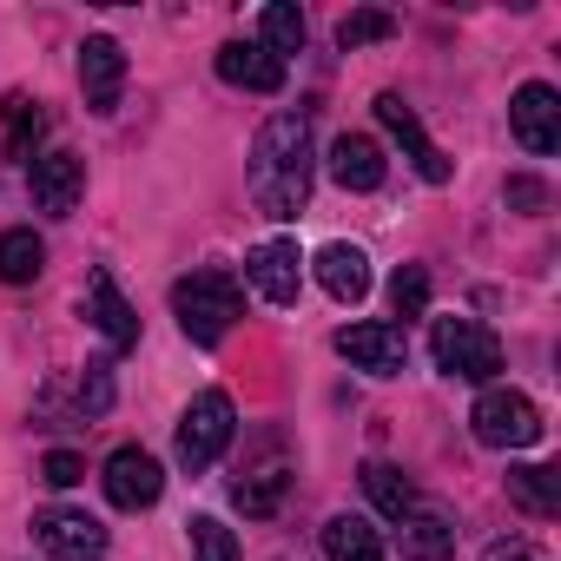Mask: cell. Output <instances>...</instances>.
<instances>
[{
	"mask_svg": "<svg viewBox=\"0 0 561 561\" xmlns=\"http://www.w3.org/2000/svg\"><path fill=\"white\" fill-rule=\"evenodd\" d=\"M251 205L264 218H298L311 205V113H277L251 139Z\"/></svg>",
	"mask_w": 561,
	"mask_h": 561,
	"instance_id": "6da1fadb",
	"label": "cell"
},
{
	"mask_svg": "<svg viewBox=\"0 0 561 561\" xmlns=\"http://www.w3.org/2000/svg\"><path fill=\"white\" fill-rule=\"evenodd\" d=\"M172 311H179V331L192 344H218L238 324L244 291H238L231 271H192V277H179V285H172Z\"/></svg>",
	"mask_w": 561,
	"mask_h": 561,
	"instance_id": "7a4b0ae2",
	"label": "cell"
},
{
	"mask_svg": "<svg viewBox=\"0 0 561 561\" xmlns=\"http://www.w3.org/2000/svg\"><path fill=\"white\" fill-rule=\"evenodd\" d=\"M231 430H238L231 397H225V390H198V397H192V410L179 416V469H185V476L211 469V462L225 456Z\"/></svg>",
	"mask_w": 561,
	"mask_h": 561,
	"instance_id": "3957f363",
	"label": "cell"
},
{
	"mask_svg": "<svg viewBox=\"0 0 561 561\" xmlns=\"http://www.w3.org/2000/svg\"><path fill=\"white\" fill-rule=\"evenodd\" d=\"M430 351H436V364H443L449 377H462V383H489V377L502 370V344H495V331H482L476 318H436Z\"/></svg>",
	"mask_w": 561,
	"mask_h": 561,
	"instance_id": "277c9868",
	"label": "cell"
},
{
	"mask_svg": "<svg viewBox=\"0 0 561 561\" xmlns=\"http://www.w3.org/2000/svg\"><path fill=\"white\" fill-rule=\"evenodd\" d=\"M469 430L482 449H528V443H541V410L522 390H482L469 410Z\"/></svg>",
	"mask_w": 561,
	"mask_h": 561,
	"instance_id": "5b68a950",
	"label": "cell"
},
{
	"mask_svg": "<svg viewBox=\"0 0 561 561\" xmlns=\"http://www.w3.org/2000/svg\"><path fill=\"white\" fill-rule=\"evenodd\" d=\"M244 285H251L264 305L291 311L298 291H305V251H298V238H264V244H251V257H244Z\"/></svg>",
	"mask_w": 561,
	"mask_h": 561,
	"instance_id": "8992f818",
	"label": "cell"
},
{
	"mask_svg": "<svg viewBox=\"0 0 561 561\" xmlns=\"http://www.w3.org/2000/svg\"><path fill=\"white\" fill-rule=\"evenodd\" d=\"M337 357H344L351 370H370V377H403L410 337H403V324L364 318V324H344V331H337Z\"/></svg>",
	"mask_w": 561,
	"mask_h": 561,
	"instance_id": "52a82bcc",
	"label": "cell"
},
{
	"mask_svg": "<svg viewBox=\"0 0 561 561\" xmlns=\"http://www.w3.org/2000/svg\"><path fill=\"white\" fill-rule=\"evenodd\" d=\"M377 119L390 126V139L403 146V159L416 165L423 185H449V159L436 152V139L423 133V119H416V106H410L403 93H377Z\"/></svg>",
	"mask_w": 561,
	"mask_h": 561,
	"instance_id": "ba28073f",
	"label": "cell"
},
{
	"mask_svg": "<svg viewBox=\"0 0 561 561\" xmlns=\"http://www.w3.org/2000/svg\"><path fill=\"white\" fill-rule=\"evenodd\" d=\"M34 541L54 561H106V528L87 508H41L34 515Z\"/></svg>",
	"mask_w": 561,
	"mask_h": 561,
	"instance_id": "9c48e42d",
	"label": "cell"
},
{
	"mask_svg": "<svg viewBox=\"0 0 561 561\" xmlns=\"http://www.w3.org/2000/svg\"><path fill=\"white\" fill-rule=\"evenodd\" d=\"M508 133H515V146H522V152L548 159V152L561 146V100H554V87L528 80V87L515 93V106H508Z\"/></svg>",
	"mask_w": 561,
	"mask_h": 561,
	"instance_id": "30bf717a",
	"label": "cell"
},
{
	"mask_svg": "<svg viewBox=\"0 0 561 561\" xmlns=\"http://www.w3.org/2000/svg\"><path fill=\"white\" fill-rule=\"evenodd\" d=\"M165 495V469H159V456H146V449H113L106 456V502L113 508H152Z\"/></svg>",
	"mask_w": 561,
	"mask_h": 561,
	"instance_id": "8fae6325",
	"label": "cell"
},
{
	"mask_svg": "<svg viewBox=\"0 0 561 561\" xmlns=\"http://www.w3.org/2000/svg\"><path fill=\"white\" fill-rule=\"evenodd\" d=\"M27 185H34V205H41V211L67 218V211L80 205V192H87V165H80L73 152H41V159L27 165Z\"/></svg>",
	"mask_w": 561,
	"mask_h": 561,
	"instance_id": "7c38bea8",
	"label": "cell"
},
{
	"mask_svg": "<svg viewBox=\"0 0 561 561\" xmlns=\"http://www.w3.org/2000/svg\"><path fill=\"white\" fill-rule=\"evenodd\" d=\"M119 87H126V54H119V41L93 34V41L80 47V93H87V106H93V113H113V106H119Z\"/></svg>",
	"mask_w": 561,
	"mask_h": 561,
	"instance_id": "4fadbf2b",
	"label": "cell"
},
{
	"mask_svg": "<svg viewBox=\"0 0 561 561\" xmlns=\"http://www.w3.org/2000/svg\"><path fill=\"white\" fill-rule=\"evenodd\" d=\"M218 80L244 93H285V60L264 54L257 41H225L218 47Z\"/></svg>",
	"mask_w": 561,
	"mask_h": 561,
	"instance_id": "5bb4252c",
	"label": "cell"
},
{
	"mask_svg": "<svg viewBox=\"0 0 561 561\" xmlns=\"http://www.w3.org/2000/svg\"><path fill=\"white\" fill-rule=\"evenodd\" d=\"M87 324H93L113 351H133V344H139V318H133V305L119 298L113 271H93V277H87Z\"/></svg>",
	"mask_w": 561,
	"mask_h": 561,
	"instance_id": "9a60e30c",
	"label": "cell"
},
{
	"mask_svg": "<svg viewBox=\"0 0 561 561\" xmlns=\"http://www.w3.org/2000/svg\"><path fill=\"white\" fill-rule=\"evenodd\" d=\"M318 285L337 298V305H364L370 298V257L357 244H324L318 251Z\"/></svg>",
	"mask_w": 561,
	"mask_h": 561,
	"instance_id": "2e32d148",
	"label": "cell"
},
{
	"mask_svg": "<svg viewBox=\"0 0 561 561\" xmlns=\"http://www.w3.org/2000/svg\"><path fill=\"white\" fill-rule=\"evenodd\" d=\"M383 146L377 139H364V133H344L337 146H331V179L344 185V192H377L383 185Z\"/></svg>",
	"mask_w": 561,
	"mask_h": 561,
	"instance_id": "e0dca14e",
	"label": "cell"
},
{
	"mask_svg": "<svg viewBox=\"0 0 561 561\" xmlns=\"http://www.w3.org/2000/svg\"><path fill=\"white\" fill-rule=\"evenodd\" d=\"M403 554H410V561H449V554H456V522H449L443 508H423V502H416V508L403 515Z\"/></svg>",
	"mask_w": 561,
	"mask_h": 561,
	"instance_id": "ac0fdd59",
	"label": "cell"
},
{
	"mask_svg": "<svg viewBox=\"0 0 561 561\" xmlns=\"http://www.w3.org/2000/svg\"><path fill=\"white\" fill-rule=\"evenodd\" d=\"M324 561H383V535L364 515H331L324 522Z\"/></svg>",
	"mask_w": 561,
	"mask_h": 561,
	"instance_id": "d6986e66",
	"label": "cell"
},
{
	"mask_svg": "<svg viewBox=\"0 0 561 561\" xmlns=\"http://www.w3.org/2000/svg\"><path fill=\"white\" fill-rule=\"evenodd\" d=\"M47 271V244L21 225V231H0V285H34Z\"/></svg>",
	"mask_w": 561,
	"mask_h": 561,
	"instance_id": "ffe728a7",
	"label": "cell"
},
{
	"mask_svg": "<svg viewBox=\"0 0 561 561\" xmlns=\"http://www.w3.org/2000/svg\"><path fill=\"white\" fill-rule=\"evenodd\" d=\"M508 502L528 508V515H561V476L528 462V469H508Z\"/></svg>",
	"mask_w": 561,
	"mask_h": 561,
	"instance_id": "44dd1931",
	"label": "cell"
},
{
	"mask_svg": "<svg viewBox=\"0 0 561 561\" xmlns=\"http://www.w3.org/2000/svg\"><path fill=\"white\" fill-rule=\"evenodd\" d=\"M364 489H370L377 515H390V522H403L416 508V489H410V476L397 462H364Z\"/></svg>",
	"mask_w": 561,
	"mask_h": 561,
	"instance_id": "7402d4cb",
	"label": "cell"
},
{
	"mask_svg": "<svg viewBox=\"0 0 561 561\" xmlns=\"http://www.w3.org/2000/svg\"><path fill=\"white\" fill-rule=\"evenodd\" d=\"M291 495V469H257V476H238L231 482V502L244 508V515H277V502H285Z\"/></svg>",
	"mask_w": 561,
	"mask_h": 561,
	"instance_id": "603a6c76",
	"label": "cell"
},
{
	"mask_svg": "<svg viewBox=\"0 0 561 561\" xmlns=\"http://www.w3.org/2000/svg\"><path fill=\"white\" fill-rule=\"evenodd\" d=\"M0 119H8V146H14V159H27V165H34V146H41V133H47L41 100L8 93V100H0Z\"/></svg>",
	"mask_w": 561,
	"mask_h": 561,
	"instance_id": "cb8c5ba5",
	"label": "cell"
},
{
	"mask_svg": "<svg viewBox=\"0 0 561 561\" xmlns=\"http://www.w3.org/2000/svg\"><path fill=\"white\" fill-rule=\"evenodd\" d=\"M257 34H264V41H257L264 54L285 60V54H298V47H305V14L291 8V0H271V8L257 14Z\"/></svg>",
	"mask_w": 561,
	"mask_h": 561,
	"instance_id": "d4e9b609",
	"label": "cell"
},
{
	"mask_svg": "<svg viewBox=\"0 0 561 561\" xmlns=\"http://www.w3.org/2000/svg\"><path fill=\"white\" fill-rule=\"evenodd\" d=\"M390 34H397V14H383V8H357V14L337 21V47H344V54H357V47H370V41H390Z\"/></svg>",
	"mask_w": 561,
	"mask_h": 561,
	"instance_id": "484cf974",
	"label": "cell"
},
{
	"mask_svg": "<svg viewBox=\"0 0 561 561\" xmlns=\"http://www.w3.org/2000/svg\"><path fill=\"white\" fill-rule=\"evenodd\" d=\"M390 311H397V318H423V311H430V271H423V264H403V271L390 277Z\"/></svg>",
	"mask_w": 561,
	"mask_h": 561,
	"instance_id": "4316f807",
	"label": "cell"
},
{
	"mask_svg": "<svg viewBox=\"0 0 561 561\" xmlns=\"http://www.w3.org/2000/svg\"><path fill=\"white\" fill-rule=\"evenodd\" d=\"M192 561H238V541L218 515H192Z\"/></svg>",
	"mask_w": 561,
	"mask_h": 561,
	"instance_id": "83f0119b",
	"label": "cell"
},
{
	"mask_svg": "<svg viewBox=\"0 0 561 561\" xmlns=\"http://www.w3.org/2000/svg\"><path fill=\"white\" fill-rule=\"evenodd\" d=\"M113 410V364H87L80 377V416H106Z\"/></svg>",
	"mask_w": 561,
	"mask_h": 561,
	"instance_id": "f1b7e54d",
	"label": "cell"
},
{
	"mask_svg": "<svg viewBox=\"0 0 561 561\" xmlns=\"http://www.w3.org/2000/svg\"><path fill=\"white\" fill-rule=\"evenodd\" d=\"M41 476H47V482H54V489H73V482H80V476H87V462H80V456H73V449H54V456H47V462H41Z\"/></svg>",
	"mask_w": 561,
	"mask_h": 561,
	"instance_id": "f546056e",
	"label": "cell"
},
{
	"mask_svg": "<svg viewBox=\"0 0 561 561\" xmlns=\"http://www.w3.org/2000/svg\"><path fill=\"white\" fill-rule=\"evenodd\" d=\"M508 205L515 211H541L548 205V185L541 179H508Z\"/></svg>",
	"mask_w": 561,
	"mask_h": 561,
	"instance_id": "4dcf8cb0",
	"label": "cell"
},
{
	"mask_svg": "<svg viewBox=\"0 0 561 561\" xmlns=\"http://www.w3.org/2000/svg\"><path fill=\"white\" fill-rule=\"evenodd\" d=\"M482 561H528V541H489Z\"/></svg>",
	"mask_w": 561,
	"mask_h": 561,
	"instance_id": "1f68e13d",
	"label": "cell"
}]
</instances>
